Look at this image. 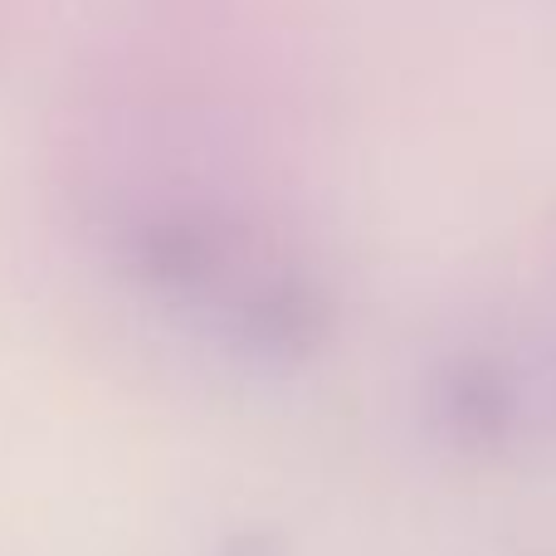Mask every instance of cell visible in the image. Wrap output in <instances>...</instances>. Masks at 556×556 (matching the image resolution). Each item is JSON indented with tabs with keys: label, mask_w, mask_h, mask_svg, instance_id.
<instances>
[{
	"label": "cell",
	"mask_w": 556,
	"mask_h": 556,
	"mask_svg": "<svg viewBox=\"0 0 556 556\" xmlns=\"http://www.w3.org/2000/svg\"><path fill=\"white\" fill-rule=\"evenodd\" d=\"M440 420L469 450H493L518 425V386L493 356H459L440 371Z\"/></svg>",
	"instance_id": "cell-1"
}]
</instances>
